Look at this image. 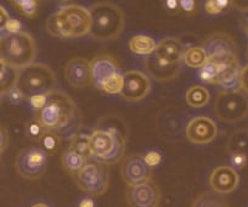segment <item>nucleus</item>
<instances>
[{"mask_svg":"<svg viewBox=\"0 0 248 207\" xmlns=\"http://www.w3.org/2000/svg\"><path fill=\"white\" fill-rule=\"evenodd\" d=\"M34 120L44 128L59 137L72 138L79 133L83 116L76 102L66 93L54 90L49 93L42 109L35 111Z\"/></svg>","mask_w":248,"mask_h":207,"instance_id":"1","label":"nucleus"},{"mask_svg":"<svg viewBox=\"0 0 248 207\" xmlns=\"http://www.w3.org/2000/svg\"><path fill=\"white\" fill-rule=\"evenodd\" d=\"M50 35L61 39L82 38L90 32V11L85 6L70 4L57 9L46 21Z\"/></svg>","mask_w":248,"mask_h":207,"instance_id":"2","label":"nucleus"},{"mask_svg":"<svg viewBox=\"0 0 248 207\" xmlns=\"http://www.w3.org/2000/svg\"><path fill=\"white\" fill-rule=\"evenodd\" d=\"M90 32L94 39L107 42L117 39L125 27V15L116 4L96 3L89 8Z\"/></svg>","mask_w":248,"mask_h":207,"instance_id":"3","label":"nucleus"},{"mask_svg":"<svg viewBox=\"0 0 248 207\" xmlns=\"http://www.w3.org/2000/svg\"><path fill=\"white\" fill-rule=\"evenodd\" d=\"M37 44L30 33H4L0 35V60L11 70L20 71L32 65Z\"/></svg>","mask_w":248,"mask_h":207,"instance_id":"4","label":"nucleus"},{"mask_svg":"<svg viewBox=\"0 0 248 207\" xmlns=\"http://www.w3.org/2000/svg\"><path fill=\"white\" fill-rule=\"evenodd\" d=\"M92 156L105 165H113L124 159L125 138L118 128L94 129L88 135Z\"/></svg>","mask_w":248,"mask_h":207,"instance_id":"5","label":"nucleus"},{"mask_svg":"<svg viewBox=\"0 0 248 207\" xmlns=\"http://www.w3.org/2000/svg\"><path fill=\"white\" fill-rule=\"evenodd\" d=\"M55 84L56 77L54 71L44 64L33 63L15 75V87L27 99L54 92Z\"/></svg>","mask_w":248,"mask_h":207,"instance_id":"6","label":"nucleus"},{"mask_svg":"<svg viewBox=\"0 0 248 207\" xmlns=\"http://www.w3.org/2000/svg\"><path fill=\"white\" fill-rule=\"evenodd\" d=\"M217 117L226 123H238L248 116V97L240 89L221 90L214 102Z\"/></svg>","mask_w":248,"mask_h":207,"instance_id":"7","label":"nucleus"},{"mask_svg":"<svg viewBox=\"0 0 248 207\" xmlns=\"http://www.w3.org/2000/svg\"><path fill=\"white\" fill-rule=\"evenodd\" d=\"M73 178L76 185L89 196H101L108 190V166L99 161H88Z\"/></svg>","mask_w":248,"mask_h":207,"instance_id":"8","label":"nucleus"},{"mask_svg":"<svg viewBox=\"0 0 248 207\" xmlns=\"http://www.w3.org/2000/svg\"><path fill=\"white\" fill-rule=\"evenodd\" d=\"M15 168L23 179H39L47 168V155L39 146L25 147L16 156Z\"/></svg>","mask_w":248,"mask_h":207,"instance_id":"9","label":"nucleus"},{"mask_svg":"<svg viewBox=\"0 0 248 207\" xmlns=\"http://www.w3.org/2000/svg\"><path fill=\"white\" fill-rule=\"evenodd\" d=\"M209 61L221 65L231 59L237 58V45L230 34L224 32H213L202 43Z\"/></svg>","mask_w":248,"mask_h":207,"instance_id":"10","label":"nucleus"},{"mask_svg":"<svg viewBox=\"0 0 248 207\" xmlns=\"http://www.w3.org/2000/svg\"><path fill=\"white\" fill-rule=\"evenodd\" d=\"M121 177L128 187H134L152 180L154 171L147 165L144 156L133 154L128 155L122 160Z\"/></svg>","mask_w":248,"mask_h":207,"instance_id":"11","label":"nucleus"},{"mask_svg":"<svg viewBox=\"0 0 248 207\" xmlns=\"http://www.w3.org/2000/svg\"><path fill=\"white\" fill-rule=\"evenodd\" d=\"M151 92V82L146 73L138 70H130L123 75V87L121 96L125 101L139 102Z\"/></svg>","mask_w":248,"mask_h":207,"instance_id":"12","label":"nucleus"},{"mask_svg":"<svg viewBox=\"0 0 248 207\" xmlns=\"http://www.w3.org/2000/svg\"><path fill=\"white\" fill-rule=\"evenodd\" d=\"M125 200L129 207H158L162 191L154 180H149L142 184L128 187Z\"/></svg>","mask_w":248,"mask_h":207,"instance_id":"13","label":"nucleus"},{"mask_svg":"<svg viewBox=\"0 0 248 207\" xmlns=\"http://www.w3.org/2000/svg\"><path fill=\"white\" fill-rule=\"evenodd\" d=\"M186 138L196 145H206L213 142L218 135V127L212 118L197 116L186 126Z\"/></svg>","mask_w":248,"mask_h":207,"instance_id":"14","label":"nucleus"},{"mask_svg":"<svg viewBox=\"0 0 248 207\" xmlns=\"http://www.w3.org/2000/svg\"><path fill=\"white\" fill-rule=\"evenodd\" d=\"M209 187L217 195L231 194L240 184V175L237 171L230 166H219L209 175Z\"/></svg>","mask_w":248,"mask_h":207,"instance_id":"15","label":"nucleus"},{"mask_svg":"<svg viewBox=\"0 0 248 207\" xmlns=\"http://www.w3.org/2000/svg\"><path fill=\"white\" fill-rule=\"evenodd\" d=\"M65 78L68 84L77 89L87 88L93 84L90 61L82 56L72 58L65 66Z\"/></svg>","mask_w":248,"mask_h":207,"instance_id":"16","label":"nucleus"},{"mask_svg":"<svg viewBox=\"0 0 248 207\" xmlns=\"http://www.w3.org/2000/svg\"><path fill=\"white\" fill-rule=\"evenodd\" d=\"M144 67L154 80H159V82H169V80H173L174 78L179 76L181 64L164 61L154 53L145 59Z\"/></svg>","mask_w":248,"mask_h":207,"instance_id":"17","label":"nucleus"},{"mask_svg":"<svg viewBox=\"0 0 248 207\" xmlns=\"http://www.w3.org/2000/svg\"><path fill=\"white\" fill-rule=\"evenodd\" d=\"M90 70H92L93 84L99 90L101 89L102 84L107 80L119 73L117 61L114 60V58H112L111 55H107V54L95 56L90 61Z\"/></svg>","mask_w":248,"mask_h":207,"instance_id":"18","label":"nucleus"},{"mask_svg":"<svg viewBox=\"0 0 248 207\" xmlns=\"http://www.w3.org/2000/svg\"><path fill=\"white\" fill-rule=\"evenodd\" d=\"M184 53H185V49H184L183 42L176 37L163 38L157 43L156 50H155V54L158 58L173 64H181Z\"/></svg>","mask_w":248,"mask_h":207,"instance_id":"19","label":"nucleus"},{"mask_svg":"<svg viewBox=\"0 0 248 207\" xmlns=\"http://www.w3.org/2000/svg\"><path fill=\"white\" fill-rule=\"evenodd\" d=\"M241 66L238 58L231 59L226 63L219 65L218 85L224 88V90L238 89L240 84Z\"/></svg>","mask_w":248,"mask_h":207,"instance_id":"20","label":"nucleus"},{"mask_svg":"<svg viewBox=\"0 0 248 207\" xmlns=\"http://www.w3.org/2000/svg\"><path fill=\"white\" fill-rule=\"evenodd\" d=\"M89 160H88L87 158H84L83 155L78 154L77 151L72 150L71 147L65 150L61 155L62 168H63L70 175H73V177L84 167V165Z\"/></svg>","mask_w":248,"mask_h":207,"instance_id":"21","label":"nucleus"},{"mask_svg":"<svg viewBox=\"0 0 248 207\" xmlns=\"http://www.w3.org/2000/svg\"><path fill=\"white\" fill-rule=\"evenodd\" d=\"M129 50L133 54L139 56H150L155 53L157 43L154 38L145 34H138L132 37V39L128 43Z\"/></svg>","mask_w":248,"mask_h":207,"instance_id":"22","label":"nucleus"},{"mask_svg":"<svg viewBox=\"0 0 248 207\" xmlns=\"http://www.w3.org/2000/svg\"><path fill=\"white\" fill-rule=\"evenodd\" d=\"M185 100L187 102V105L191 108H203L211 100V94H209L208 89L204 88L203 85H192L187 92H186Z\"/></svg>","mask_w":248,"mask_h":207,"instance_id":"23","label":"nucleus"},{"mask_svg":"<svg viewBox=\"0 0 248 207\" xmlns=\"http://www.w3.org/2000/svg\"><path fill=\"white\" fill-rule=\"evenodd\" d=\"M183 61L187 67L201 68L208 63V56L202 47H191L185 50Z\"/></svg>","mask_w":248,"mask_h":207,"instance_id":"24","label":"nucleus"},{"mask_svg":"<svg viewBox=\"0 0 248 207\" xmlns=\"http://www.w3.org/2000/svg\"><path fill=\"white\" fill-rule=\"evenodd\" d=\"M226 149L229 152L240 151L248 154V130H236L229 137Z\"/></svg>","mask_w":248,"mask_h":207,"instance_id":"25","label":"nucleus"},{"mask_svg":"<svg viewBox=\"0 0 248 207\" xmlns=\"http://www.w3.org/2000/svg\"><path fill=\"white\" fill-rule=\"evenodd\" d=\"M191 207H229V204L214 192H202L192 201Z\"/></svg>","mask_w":248,"mask_h":207,"instance_id":"26","label":"nucleus"},{"mask_svg":"<svg viewBox=\"0 0 248 207\" xmlns=\"http://www.w3.org/2000/svg\"><path fill=\"white\" fill-rule=\"evenodd\" d=\"M14 8L26 18H35L38 16L39 3L35 0H13Z\"/></svg>","mask_w":248,"mask_h":207,"instance_id":"27","label":"nucleus"},{"mask_svg":"<svg viewBox=\"0 0 248 207\" xmlns=\"http://www.w3.org/2000/svg\"><path fill=\"white\" fill-rule=\"evenodd\" d=\"M218 77H219V65L218 64L209 61L200 68L199 78L206 84L218 85Z\"/></svg>","mask_w":248,"mask_h":207,"instance_id":"28","label":"nucleus"},{"mask_svg":"<svg viewBox=\"0 0 248 207\" xmlns=\"http://www.w3.org/2000/svg\"><path fill=\"white\" fill-rule=\"evenodd\" d=\"M40 149L45 152V154H55L57 150L60 149V144H61V137L51 132H45L43 134L42 139L39 142Z\"/></svg>","mask_w":248,"mask_h":207,"instance_id":"29","label":"nucleus"},{"mask_svg":"<svg viewBox=\"0 0 248 207\" xmlns=\"http://www.w3.org/2000/svg\"><path fill=\"white\" fill-rule=\"evenodd\" d=\"M70 147L75 151H77L78 154L83 155L84 158H87L89 160V158L92 156L89 149V142H88L87 135L82 134V133H78V134L73 135L70 139Z\"/></svg>","mask_w":248,"mask_h":207,"instance_id":"30","label":"nucleus"},{"mask_svg":"<svg viewBox=\"0 0 248 207\" xmlns=\"http://www.w3.org/2000/svg\"><path fill=\"white\" fill-rule=\"evenodd\" d=\"M232 8L230 0H208L204 4V10L208 15H220Z\"/></svg>","mask_w":248,"mask_h":207,"instance_id":"31","label":"nucleus"},{"mask_svg":"<svg viewBox=\"0 0 248 207\" xmlns=\"http://www.w3.org/2000/svg\"><path fill=\"white\" fill-rule=\"evenodd\" d=\"M122 87H123V75L122 73H117L113 77L107 80L102 84L100 90L106 93V94H121Z\"/></svg>","mask_w":248,"mask_h":207,"instance_id":"32","label":"nucleus"},{"mask_svg":"<svg viewBox=\"0 0 248 207\" xmlns=\"http://www.w3.org/2000/svg\"><path fill=\"white\" fill-rule=\"evenodd\" d=\"M26 137L32 142H40L43 134L45 133L44 128L39 125L35 120L30 121L26 123Z\"/></svg>","mask_w":248,"mask_h":207,"instance_id":"33","label":"nucleus"},{"mask_svg":"<svg viewBox=\"0 0 248 207\" xmlns=\"http://www.w3.org/2000/svg\"><path fill=\"white\" fill-rule=\"evenodd\" d=\"M229 160H230V167H232L235 171H241L247 165L248 156L245 152L232 151L229 155Z\"/></svg>","mask_w":248,"mask_h":207,"instance_id":"34","label":"nucleus"},{"mask_svg":"<svg viewBox=\"0 0 248 207\" xmlns=\"http://www.w3.org/2000/svg\"><path fill=\"white\" fill-rule=\"evenodd\" d=\"M180 13L184 14L187 17H192L197 13V3L195 0H180Z\"/></svg>","mask_w":248,"mask_h":207,"instance_id":"35","label":"nucleus"},{"mask_svg":"<svg viewBox=\"0 0 248 207\" xmlns=\"http://www.w3.org/2000/svg\"><path fill=\"white\" fill-rule=\"evenodd\" d=\"M6 95H8L9 101H10L11 104H15V105H17V104H20L23 99H26V97L23 96L22 93H21L15 85H13V87L6 92Z\"/></svg>","mask_w":248,"mask_h":207,"instance_id":"36","label":"nucleus"},{"mask_svg":"<svg viewBox=\"0 0 248 207\" xmlns=\"http://www.w3.org/2000/svg\"><path fill=\"white\" fill-rule=\"evenodd\" d=\"M164 10L170 15H178L180 14V5H179L178 0H164L162 1Z\"/></svg>","mask_w":248,"mask_h":207,"instance_id":"37","label":"nucleus"},{"mask_svg":"<svg viewBox=\"0 0 248 207\" xmlns=\"http://www.w3.org/2000/svg\"><path fill=\"white\" fill-rule=\"evenodd\" d=\"M238 89L246 95H248V64L245 67L241 68L240 75V84H238Z\"/></svg>","mask_w":248,"mask_h":207,"instance_id":"38","label":"nucleus"},{"mask_svg":"<svg viewBox=\"0 0 248 207\" xmlns=\"http://www.w3.org/2000/svg\"><path fill=\"white\" fill-rule=\"evenodd\" d=\"M144 159L147 165L151 168H154V166H157L161 162L162 156L158 151H149L147 154L144 155Z\"/></svg>","mask_w":248,"mask_h":207,"instance_id":"39","label":"nucleus"},{"mask_svg":"<svg viewBox=\"0 0 248 207\" xmlns=\"http://www.w3.org/2000/svg\"><path fill=\"white\" fill-rule=\"evenodd\" d=\"M6 33H20L22 32V25L18 20L15 18H10L5 26Z\"/></svg>","mask_w":248,"mask_h":207,"instance_id":"40","label":"nucleus"},{"mask_svg":"<svg viewBox=\"0 0 248 207\" xmlns=\"http://www.w3.org/2000/svg\"><path fill=\"white\" fill-rule=\"evenodd\" d=\"M9 144V137H8V133L4 128L0 127V155L3 154L4 150L6 149Z\"/></svg>","mask_w":248,"mask_h":207,"instance_id":"41","label":"nucleus"},{"mask_svg":"<svg viewBox=\"0 0 248 207\" xmlns=\"http://www.w3.org/2000/svg\"><path fill=\"white\" fill-rule=\"evenodd\" d=\"M9 20H10V17H9L8 11L5 10V8H4V6L0 5V30L5 28L6 23H8Z\"/></svg>","mask_w":248,"mask_h":207,"instance_id":"42","label":"nucleus"},{"mask_svg":"<svg viewBox=\"0 0 248 207\" xmlns=\"http://www.w3.org/2000/svg\"><path fill=\"white\" fill-rule=\"evenodd\" d=\"M77 207H96V204L92 196H85L79 200Z\"/></svg>","mask_w":248,"mask_h":207,"instance_id":"43","label":"nucleus"},{"mask_svg":"<svg viewBox=\"0 0 248 207\" xmlns=\"http://www.w3.org/2000/svg\"><path fill=\"white\" fill-rule=\"evenodd\" d=\"M231 5L237 10L248 13V1H231Z\"/></svg>","mask_w":248,"mask_h":207,"instance_id":"44","label":"nucleus"},{"mask_svg":"<svg viewBox=\"0 0 248 207\" xmlns=\"http://www.w3.org/2000/svg\"><path fill=\"white\" fill-rule=\"evenodd\" d=\"M6 68H8V66L0 60V87L4 83V80H6Z\"/></svg>","mask_w":248,"mask_h":207,"instance_id":"45","label":"nucleus"},{"mask_svg":"<svg viewBox=\"0 0 248 207\" xmlns=\"http://www.w3.org/2000/svg\"><path fill=\"white\" fill-rule=\"evenodd\" d=\"M242 28H243V32H245V34L247 35V38H248V15L243 18Z\"/></svg>","mask_w":248,"mask_h":207,"instance_id":"46","label":"nucleus"},{"mask_svg":"<svg viewBox=\"0 0 248 207\" xmlns=\"http://www.w3.org/2000/svg\"><path fill=\"white\" fill-rule=\"evenodd\" d=\"M30 207H50V206L47 204H45V202H35V204H33L32 206Z\"/></svg>","mask_w":248,"mask_h":207,"instance_id":"47","label":"nucleus"},{"mask_svg":"<svg viewBox=\"0 0 248 207\" xmlns=\"http://www.w3.org/2000/svg\"><path fill=\"white\" fill-rule=\"evenodd\" d=\"M3 95H4V92L3 89H1V87H0V102H1V99H3Z\"/></svg>","mask_w":248,"mask_h":207,"instance_id":"48","label":"nucleus"},{"mask_svg":"<svg viewBox=\"0 0 248 207\" xmlns=\"http://www.w3.org/2000/svg\"><path fill=\"white\" fill-rule=\"evenodd\" d=\"M246 55H247V59H248V47H247V50H246Z\"/></svg>","mask_w":248,"mask_h":207,"instance_id":"49","label":"nucleus"}]
</instances>
